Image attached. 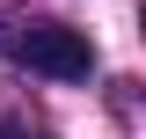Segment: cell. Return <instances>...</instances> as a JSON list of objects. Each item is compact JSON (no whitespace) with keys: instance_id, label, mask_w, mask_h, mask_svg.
I'll return each instance as SVG.
<instances>
[{"instance_id":"6da1fadb","label":"cell","mask_w":146,"mask_h":139,"mask_svg":"<svg viewBox=\"0 0 146 139\" xmlns=\"http://www.w3.org/2000/svg\"><path fill=\"white\" fill-rule=\"evenodd\" d=\"M0 51L29 73H51V81H88L95 73L88 29H66V22H0Z\"/></svg>"}]
</instances>
